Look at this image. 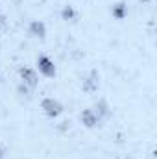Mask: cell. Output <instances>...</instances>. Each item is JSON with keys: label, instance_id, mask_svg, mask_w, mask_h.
Wrapping results in <instances>:
<instances>
[{"label": "cell", "instance_id": "5b68a950", "mask_svg": "<svg viewBox=\"0 0 157 159\" xmlns=\"http://www.w3.org/2000/svg\"><path fill=\"white\" fill-rule=\"evenodd\" d=\"M30 35L43 39V37L46 35V26H44L43 22H39V20H34V22L30 24Z\"/></svg>", "mask_w": 157, "mask_h": 159}, {"label": "cell", "instance_id": "52a82bcc", "mask_svg": "<svg viewBox=\"0 0 157 159\" xmlns=\"http://www.w3.org/2000/svg\"><path fill=\"white\" fill-rule=\"evenodd\" d=\"M94 111H96V115H98L100 119H102V117H109V113H111L109 107H107V104H105L104 100H100V104H96V109H94Z\"/></svg>", "mask_w": 157, "mask_h": 159}, {"label": "cell", "instance_id": "277c9868", "mask_svg": "<svg viewBox=\"0 0 157 159\" xmlns=\"http://www.w3.org/2000/svg\"><path fill=\"white\" fill-rule=\"evenodd\" d=\"M81 122H83L87 128H94V126L100 124V117L96 115L94 109H85V111L81 113Z\"/></svg>", "mask_w": 157, "mask_h": 159}, {"label": "cell", "instance_id": "9c48e42d", "mask_svg": "<svg viewBox=\"0 0 157 159\" xmlns=\"http://www.w3.org/2000/svg\"><path fill=\"white\" fill-rule=\"evenodd\" d=\"M61 15H63V19H65V20H72V19L76 17V11H74L70 6H67V7L63 9V13H61Z\"/></svg>", "mask_w": 157, "mask_h": 159}, {"label": "cell", "instance_id": "8fae6325", "mask_svg": "<svg viewBox=\"0 0 157 159\" xmlns=\"http://www.w3.org/2000/svg\"><path fill=\"white\" fill-rule=\"evenodd\" d=\"M0 78H2V74H0Z\"/></svg>", "mask_w": 157, "mask_h": 159}, {"label": "cell", "instance_id": "7a4b0ae2", "mask_svg": "<svg viewBox=\"0 0 157 159\" xmlns=\"http://www.w3.org/2000/svg\"><path fill=\"white\" fill-rule=\"evenodd\" d=\"M37 69H39L41 74L46 76V78L56 76V65H54V61H52L50 57H46V56H41L39 59H37Z\"/></svg>", "mask_w": 157, "mask_h": 159}, {"label": "cell", "instance_id": "30bf717a", "mask_svg": "<svg viewBox=\"0 0 157 159\" xmlns=\"http://www.w3.org/2000/svg\"><path fill=\"white\" fill-rule=\"evenodd\" d=\"M0 159H4V148H0Z\"/></svg>", "mask_w": 157, "mask_h": 159}, {"label": "cell", "instance_id": "6da1fadb", "mask_svg": "<svg viewBox=\"0 0 157 159\" xmlns=\"http://www.w3.org/2000/svg\"><path fill=\"white\" fill-rule=\"evenodd\" d=\"M41 107H43V111H44L48 117H57V115H61V111H63V106H61L56 98H44V100L41 102Z\"/></svg>", "mask_w": 157, "mask_h": 159}, {"label": "cell", "instance_id": "3957f363", "mask_svg": "<svg viewBox=\"0 0 157 159\" xmlns=\"http://www.w3.org/2000/svg\"><path fill=\"white\" fill-rule=\"evenodd\" d=\"M20 78H22V83H24V85H28V87H32V89H35L37 83H39L37 72L32 70V69H20Z\"/></svg>", "mask_w": 157, "mask_h": 159}, {"label": "cell", "instance_id": "ba28073f", "mask_svg": "<svg viewBox=\"0 0 157 159\" xmlns=\"http://www.w3.org/2000/svg\"><path fill=\"white\" fill-rule=\"evenodd\" d=\"M113 15L117 17L118 20H122V19L126 17V6H124V4H117V6H113Z\"/></svg>", "mask_w": 157, "mask_h": 159}, {"label": "cell", "instance_id": "8992f818", "mask_svg": "<svg viewBox=\"0 0 157 159\" xmlns=\"http://www.w3.org/2000/svg\"><path fill=\"white\" fill-rule=\"evenodd\" d=\"M96 87H98V74L96 72H91V78L83 83V89L85 91H94Z\"/></svg>", "mask_w": 157, "mask_h": 159}]
</instances>
